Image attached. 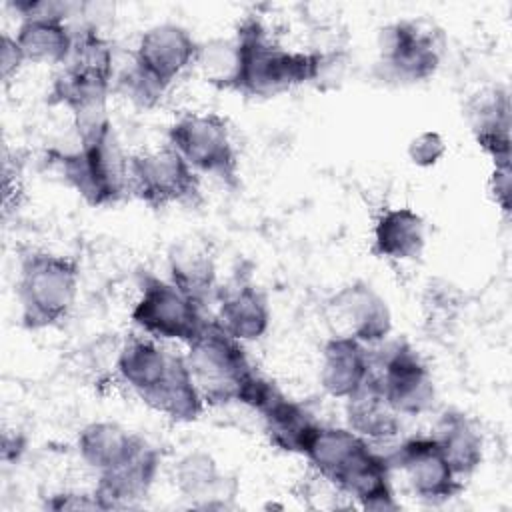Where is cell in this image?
I'll return each mask as SVG.
<instances>
[{
  "label": "cell",
  "mask_w": 512,
  "mask_h": 512,
  "mask_svg": "<svg viewBox=\"0 0 512 512\" xmlns=\"http://www.w3.org/2000/svg\"><path fill=\"white\" fill-rule=\"evenodd\" d=\"M304 456L318 476L362 508H398L386 456L350 428L320 426Z\"/></svg>",
  "instance_id": "obj_1"
},
{
  "label": "cell",
  "mask_w": 512,
  "mask_h": 512,
  "mask_svg": "<svg viewBox=\"0 0 512 512\" xmlns=\"http://www.w3.org/2000/svg\"><path fill=\"white\" fill-rule=\"evenodd\" d=\"M326 314L336 336H350L362 344H380L392 332L386 300L366 282L354 280L326 300Z\"/></svg>",
  "instance_id": "obj_13"
},
{
  "label": "cell",
  "mask_w": 512,
  "mask_h": 512,
  "mask_svg": "<svg viewBox=\"0 0 512 512\" xmlns=\"http://www.w3.org/2000/svg\"><path fill=\"white\" fill-rule=\"evenodd\" d=\"M128 160L112 124L80 138L78 150L58 158L68 186L94 208L116 204L130 192Z\"/></svg>",
  "instance_id": "obj_5"
},
{
  "label": "cell",
  "mask_w": 512,
  "mask_h": 512,
  "mask_svg": "<svg viewBox=\"0 0 512 512\" xmlns=\"http://www.w3.org/2000/svg\"><path fill=\"white\" fill-rule=\"evenodd\" d=\"M442 32L426 20H398L378 34V70L384 80L416 84L432 78L442 60Z\"/></svg>",
  "instance_id": "obj_7"
},
{
  "label": "cell",
  "mask_w": 512,
  "mask_h": 512,
  "mask_svg": "<svg viewBox=\"0 0 512 512\" xmlns=\"http://www.w3.org/2000/svg\"><path fill=\"white\" fill-rule=\"evenodd\" d=\"M142 442V436L116 422H92L78 434V454L88 468L100 474L130 458Z\"/></svg>",
  "instance_id": "obj_26"
},
{
  "label": "cell",
  "mask_w": 512,
  "mask_h": 512,
  "mask_svg": "<svg viewBox=\"0 0 512 512\" xmlns=\"http://www.w3.org/2000/svg\"><path fill=\"white\" fill-rule=\"evenodd\" d=\"M370 362L374 380L400 416H418L432 408L436 398L432 374L406 340L370 350Z\"/></svg>",
  "instance_id": "obj_9"
},
{
  "label": "cell",
  "mask_w": 512,
  "mask_h": 512,
  "mask_svg": "<svg viewBox=\"0 0 512 512\" xmlns=\"http://www.w3.org/2000/svg\"><path fill=\"white\" fill-rule=\"evenodd\" d=\"M116 88L124 98H128L138 108H154L166 92L164 86H160L134 62L122 70Z\"/></svg>",
  "instance_id": "obj_30"
},
{
  "label": "cell",
  "mask_w": 512,
  "mask_h": 512,
  "mask_svg": "<svg viewBox=\"0 0 512 512\" xmlns=\"http://www.w3.org/2000/svg\"><path fill=\"white\" fill-rule=\"evenodd\" d=\"M172 422H194L204 412V398L186 362V356L172 354L170 370L160 388L144 402Z\"/></svg>",
  "instance_id": "obj_25"
},
{
  "label": "cell",
  "mask_w": 512,
  "mask_h": 512,
  "mask_svg": "<svg viewBox=\"0 0 512 512\" xmlns=\"http://www.w3.org/2000/svg\"><path fill=\"white\" fill-rule=\"evenodd\" d=\"M372 374L370 350L350 336H332L322 348L320 384L334 398H350Z\"/></svg>",
  "instance_id": "obj_18"
},
{
  "label": "cell",
  "mask_w": 512,
  "mask_h": 512,
  "mask_svg": "<svg viewBox=\"0 0 512 512\" xmlns=\"http://www.w3.org/2000/svg\"><path fill=\"white\" fill-rule=\"evenodd\" d=\"M186 362L208 406L238 402L258 412L278 388L252 366L244 342L232 338L214 320H208L202 334L188 344Z\"/></svg>",
  "instance_id": "obj_2"
},
{
  "label": "cell",
  "mask_w": 512,
  "mask_h": 512,
  "mask_svg": "<svg viewBox=\"0 0 512 512\" xmlns=\"http://www.w3.org/2000/svg\"><path fill=\"white\" fill-rule=\"evenodd\" d=\"M174 484L182 498L190 500L196 508L226 506L238 494L234 478L218 470L216 460L206 452H190L178 460L174 468Z\"/></svg>",
  "instance_id": "obj_20"
},
{
  "label": "cell",
  "mask_w": 512,
  "mask_h": 512,
  "mask_svg": "<svg viewBox=\"0 0 512 512\" xmlns=\"http://www.w3.org/2000/svg\"><path fill=\"white\" fill-rule=\"evenodd\" d=\"M390 470L404 472L410 490L424 502L440 504L464 490L462 478L454 474L432 436L404 440L394 452L386 454Z\"/></svg>",
  "instance_id": "obj_11"
},
{
  "label": "cell",
  "mask_w": 512,
  "mask_h": 512,
  "mask_svg": "<svg viewBox=\"0 0 512 512\" xmlns=\"http://www.w3.org/2000/svg\"><path fill=\"white\" fill-rule=\"evenodd\" d=\"M48 508L52 510H100L98 500L92 494H78V492H60L52 494L50 500L46 502Z\"/></svg>",
  "instance_id": "obj_34"
},
{
  "label": "cell",
  "mask_w": 512,
  "mask_h": 512,
  "mask_svg": "<svg viewBox=\"0 0 512 512\" xmlns=\"http://www.w3.org/2000/svg\"><path fill=\"white\" fill-rule=\"evenodd\" d=\"M238 80L236 92L252 98H272L300 84H312L316 56L292 52L276 44L260 20L246 18L238 26Z\"/></svg>",
  "instance_id": "obj_3"
},
{
  "label": "cell",
  "mask_w": 512,
  "mask_h": 512,
  "mask_svg": "<svg viewBox=\"0 0 512 512\" xmlns=\"http://www.w3.org/2000/svg\"><path fill=\"white\" fill-rule=\"evenodd\" d=\"M160 470V452L144 440L122 464L100 472L94 488L100 510L134 508L150 494Z\"/></svg>",
  "instance_id": "obj_15"
},
{
  "label": "cell",
  "mask_w": 512,
  "mask_h": 512,
  "mask_svg": "<svg viewBox=\"0 0 512 512\" xmlns=\"http://www.w3.org/2000/svg\"><path fill=\"white\" fill-rule=\"evenodd\" d=\"M458 478L472 476L484 458V440L472 418L460 410H446L430 434Z\"/></svg>",
  "instance_id": "obj_22"
},
{
  "label": "cell",
  "mask_w": 512,
  "mask_h": 512,
  "mask_svg": "<svg viewBox=\"0 0 512 512\" xmlns=\"http://www.w3.org/2000/svg\"><path fill=\"white\" fill-rule=\"evenodd\" d=\"M194 64L200 68V74L208 84L220 90H236L240 68L236 40H210L206 44H198Z\"/></svg>",
  "instance_id": "obj_29"
},
{
  "label": "cell",
  "mask_w": 512,
  "mask_h": 512,
  "mask_svg": "<svg viewBox=\"0 0 512 512\" xmlns=\"http://www.w3.org/2000/svg\"><path fill=\"white\" fill-rule=\"evenodd\" d=\"M112 76L114 74L110 72L66 64L64 70L54 78L50 102L62 104L70 110L78 138L90 136L112 124L106 114Z\"/></svg>",
  "instance_id": "obj_12"
},
{
  "label": "cell",
  "mask_w": 512,
  "mask_h": 512,
  "mask_svg": "<svg viewBox=\"0 0 512 512\" xmlns=\"http://www.w3.org/2000/svg\"><path fill=\"white\" fill-rule=\"evenodd\" d=\"M128 184L130 192L152 208L194 204L200 198L198 172L168 144L130 156Z\"/></svg>",
  "instance_id": "obj_10"
},
{
  "label": "cell",
  "mask_w": 512,
  "mask_h": 512,
  "mask_svg": "<svg viewBox=\"0 0 512 512\" xmlns=\"http://www.w3.org/2000/svg\"><path fill=\"white\" fill-rule=\"evenodd\" d=\"M444 154H446V142L434 130L420 132L408 144V158L412 164H416L420 168H430V166L438 164Z\"/></svg>",
  "instance_id": "obj_31"
},
{
  "label": "cell",
  "mask_w": 512,
  "mask_h": 512,
  "mask_svg": "<svg viewBox=\"0 0 512 512\" xmlns=\"http://www.w3.org/2000/svg\"><path fill=\"white\" fill-rule=\"evenodd\" d=\"M172 146L196 172L228 186L238 182V154L226 118L216 112L182 114L168 128Z\"/></svg>",
  "instance_id": "obj_6"
},
{
  "label": "cell",
  "mask_w": 512,
  "mask_h": 512,
  "mask_svg": "<svg viewBox=\"0 0 512 512\" xmlns=\"http://www.w3.org/2000/svg\"><path fill=\"white\" fill-rule=\"evenodd\" d=\"M24 64V56L16 44V38L2 34V42H0V72H2V80L8 82Z\"/></svg>",
  "instance_id": "obj_35"
},
{
  "label": "cell",
  "mask_w": 512,
  "mask_h": 512,
  "mask_svg": "<svg viewBox=\"0 0 512 512\" xmlns=\"http://www.w3.org/2000/svg\"><path fill=\"white\" fill-rule=\"evenodd\" d=\"M426 246V222L412 208L384 210L372 228V254L386 260H416Z\"/></svg>",
  "instance_id": "obj_21"
},
{
  "label": "cell",
  "mask_w": 512,
  "mask_h": 512,
  "mask_svg": "<svg viewBox=\"0 0 512 512\" xmlns=\"http://www.w3.org/2000/svg\"><path fill=\"white\" fill-rule=\"evenodd\" d=\"M172 362V352H166L148 338H130L118 352L116 372L120 380L146 402L164 382Z\"/></svg>",
  "instance_id": "obj_23"
},
{
  "label": "cell",
  "mask_w": 512,
  "mask_h": 512,
  "mask_svg": "<svg viewBox=\"0 0 512 512\" xmlns=\"http://www.w3.org/2000/svg\"><path fill=\"white\" fill-rule=\"evenodd\" d=\"M14 38L24 62L66 64L74 46V28L66 20L30 18L20 20Z\"/></svg>",
  "instance_id": "obj_27"
},
{
  "label": "cell",
  "mask_w": 512,
  "mask_h": 512,
  "mask_svg": "<svg viewBox=\"0 0 512 512\" xmlns=\"http://www.w3.org/2000/svg\"><path fill=\"white\" fill-rule=\"evenodd\" d=\"M510 190H512V180H510V166H494L492 176L488 180V192L494 200V204L508 214L510 212Z\"/></svg>",
  "instance_id": "obj_33"
},
{
  "label": "cell",
  "mask_w": 512,
  "mask_h": 512,
  "mask_svg": "<svg viewBox=\"0 0 512 512\" xmlns=\"http://www.w3.org/2000/svg\"><path fill=\"white\" fill-rule=\"evenodd\" d=\"M214 322L240 342L258 340L270 326L268 300L252 282L238 280L218 292Z\"/></svg>",
  "instance_id": "obj_17"
},
{
  "label": "cell",
  "mask_w": 512,
  "mask_h": 512,
  "mask_svg": "<svg viewBox=\"0 0 512 512\" xmlns=\"http://www.w3.org/2000/svg\"><path fill=\"white\" fill-rule=\"evenodd\" d=\"M78 286L80 268L74 258L44 250L24 254L18 274L22 326L44 330L60 324L76 302Z\"/></svg>",
  "instance_id": "obj_4"
},
{
  "label": "cell",
  "mask_w": 512,
  "mask_h": 512,
  "mask_svg": "<svg viewBox=\"0 0 512 512\" xmlns=\"http://www.w3.org/2000/svg\"><path fill=\"white\" fill-rule=\"evenodd\" d=\"M316 64H314V78L312 84L320 90L334 88L346 70V56L340 50L324 52V50H314Z\"/></svg>",
  "instance_id": "obj_32"
},
{
  "label": "cell",
  "mask_w": 512,
  "mask_h": 512,
  "mask_svg": "<svg viewBox=\"0 0 512 512\" xmlns=\"http://www.w3.org/2000/svg\"><path fill=\"white\" fill-rule=\"evenodd\" d=\"M510 94L504 86H486L466 102V120L476 144L494 166H510Z\"/></svg>",
  "instance_id": "obj_16"
},
{
  "label": "cell",
  "mask_w": 512,
  "mask_h": 512,
  "mask_svg": "<svg viewBox=\"0 0 512 512\" xmlns=\"http://www.w3.org/2000/svg\"><path fill=\"white\" fill-rule=\"evenodd\" d=\"M196 52L198 42L184 26L164 22L142 32L132 62L160 86L168 88L190 64H194Z\"/></svg>",
  "instance_id": "obj_14"
},
{
  "label": "cell",
  "mask_w": 512,
  "mask_h": 512,
  "mask_svg": "<svg viewBox=\"0 0 512 512\" xmlns=\"http://www.w3.org/2000/svg\"><path fill=\"white\" fill-rule=\"evenodd\" d=\"M344 412L348 428L370 444L398 436L402 426L400 414L388 404L372 374L358 392L346 398Z\"/></svg>",
  "instance_id": "obj_24"
},
{
  "label": "cell",
  "mask_w": 512,
  "mask_h": 512,
  "mask_svg": "<svg viewBox=\"0 0 512 512\" xmlns=\"http://www.w3.org/2000/svg\"><path fill=\"white\" fill-rule=\"evenodd\" d=\"M196 300L178 290L170 280L140 274V296L130 312L132 322L146 334L162 340L192 344L208 324Z\"/></svg>",
  "instance_id": "obj_8"
},
{
  "label": "cell",
  "mask_w": 512,
  "mask_h": 512,
  "mask_svg": "<svg viewBox=\"0 0 512 512\" xmlns=\"http://www.w3.org/2000/svg\"><path fill=\"white\" fill-rule=\"evenodd\" d=\"M170 282L204 306L216 292V266L208 250L194 242L174 244L168 254Z\"/></svg>",
  "instance_id": "obj_28"
},
{
  "label": "cell",
  "mask_w": 512,
  "mask_h": 512,
  "mask_svg": "<svg viewBox=\"0 0 512 512\" xmlns=\"http://www.w3.org/2000/svg\"><path fill=\"white\" fill-rule=\"evenodd\" d=\"M264 434L270 444L288 454H302L310 446L322 424L296 400L288 398L280 388L258 410Z\"/></svg>",
  "instance_id": "obj_19"
}]
</instances>
